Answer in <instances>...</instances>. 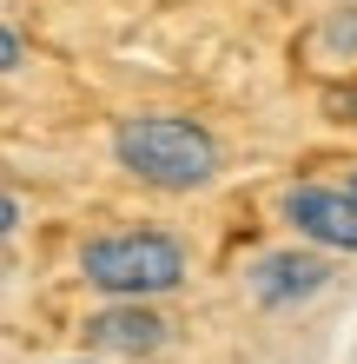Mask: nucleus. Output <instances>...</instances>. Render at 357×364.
I'll use <instances>...</instances> for the list:
<instances>
[{
    "instance_id": "nucleus-7",
    "label": "nucleus",
    "mask_w": 357,
    "mask_h": 364,
    "mask_svg": "<svg viewBox=\"0 0 357 364\" xmlns=\"http://www.w3.org/2000/svg\"><path fill=\"white\" fill-rule=\"evenodd\" d=\"M351 199H357V179H351Z\"/></svg>"
},
{
    "instance_id": "nucleus-5",
    "label": "nucleus",
    "mask_w": 357,
    "mask_h": 364,
    "mask_svg": "<svg viewBox=\"0 0 357 364\" xmlns=\"http://www.w3.org/2000/svg\"><path fill=\"white\" fill-rule=\"evenodd\" d=\"M318 285H324V259H304V252H271V259H258V272H251V291H258L265 305L304 298Z\"/></svg>"
},
{
    "instance_id": "nucleus-4",
    "label": "nucleus",
    "mask_w": 357,
    "mask_h": 364,
    "mask_svg": "<svg viewBox=\"0 0 357 364\" xmlns=\"http://www.w3.org/2000/svg\"><path fill=\"white\" fill-rule=\"evenodd\" d=\"M159 338H165V318H153L145 305H113L87 318V345L99 351H153Z\"/></svg>"
},
{
    "instance_id": "nucleus-1",
    "label": "nucleus",
    "mask_w": 357,
    "mask_h": 364,
    "mask_svg": "<svg viewBox=\"0 0 357 364\" xmlns=\"http://www.w3.org/2000/svg\"><path fill=\"white\" fill-rule=\"evenodd\" d=\"M113 153L133 179L145 186H165V192H192L219 173V146L205 126L192 119H165V113H145V119H126L113 133Z\"/></svg>"
},
{
    "instance_id": "nucleus-6",
    "label": "nucleus",
    "mask_w": 357,
    "mask_h": 364,
    "mask_svg": "<svg viewBox=\"0 0 357 364\" xmlns=\"http://www.w3.org/2000/svg\"><path fill=\"white\" fill-rule=\"evenodd\" d=\"M20 60H27V47H20V33H0V67H7V73H13V67H20Z\"/></svg>"
},
{
    "instance_id": "nucleus-2",
    "label": "nucleus",
    "mask_w": 357,
    "mask_h": 364,
    "mask_svg": "<svg viewBox=\"0 0 357 364\" xmlns=\"http://www.w3.org/2000/svg\"><path fill=\"white\" fill-rule=\"evenodd\" d=\"M79 272L99 291H119V298L139 305L145 291H172L185 278V252L165 232H119V239H93L79 252Z\"/></svg>"
},
{
    "instance_id": "nucleus-3",
    "label": "nucleus",
    "mask_w": 357,
    "mask_h": 364,
    "mask_svg": "<svg viewBox=\"0 0 357 364\" xmlns=\"http://www.w3.org/2000/svg\"><path fill=\"white\" fill-rule=\"evenodd\" d=\"M285 219L318 245H338V252H357V199L351 186H291L285 192Z\"/></svg>"
}]
</instances>
